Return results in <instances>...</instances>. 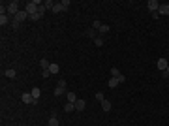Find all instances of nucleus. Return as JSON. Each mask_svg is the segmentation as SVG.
<instances>
[{"label": "nucleus", "instance_id": "obj_21", "mask_svg": "<svg viewBox=\"0 0 169 126\" xmlns=\"http://www.w3.org/2000/svg\"><path fill=\"white\" fill-rule=\"evenodd\" d=\"M43 6L47 8V10H53V6H55V2L53 0H45V2H43Z\"/></svg>", "mask_w": 169, "mask_h": 126}, {"label": "nucleus", "instance_id": "obj_17", "mask_svg": "<svg viewBox=\"0 0 169 126\" xmlns=\"http://www.w3.org/2000/svg\"><path fill=\"white\" fill-rule=\"evenodd\" d=\"M39 66H42L43 70H49L51 64H49V60H47V58H42V60H39Z\"/></svg>", "mask_w": 169, "mask_h": 126}, {"label": "nucleus", "instance_id": "obj_27", "mask_svg": "<svg viewBox=\"0 0 169 126\" xmlns=\"http://www.w3.org/2000/svg\"><path fill=\"white\" fill-rule=\"evenodd\" d=\"M70 4H71L70 0H62V8H64V11H66L68 8H70Z\"/></svg>", "mask_w": 169, "mask_h": 126}, {"label": "nucleus", "instance_id": "obj_31", "mask_svg": "<svg viewBox=\"0 0 169 126\" xmlns=\"http://www.w3.org/2000/svg\"><path fill=\"white\" fill-rule=\"evenodd\" d=\"M116 79H118V83H124V81H126V77H124V73H120Z\"/></svg>", "mask_w": 169, "mask_h": 126}, {"label": "nucleus", "instance_id": "obj_29", "mask_svg": "<svg viewBox=\"0 0 169 126\" xmlns=\"http://www.w3.org/2000/svg\"><path fill=\"white\" fill-rule=\"evenodd\" d=\"M45 10H47L45 6H39V8H38V13H39V15H42V17H43V13H45Z\"/></svg>", "mask_w": 169, "mask_h": 126}, {"label": "nucleus", "instance_id": "obj_24", "mask_svg": "<svg viewBox=\"0 0 169 126\" xmlns=\"http://www.w3.org/2000/svg\"><path fill=\"white\" fill-rule=\"evenodd\" d=\"M118 75H120L118 68H111V77H118Z\"/></svg>", "mask_w": 169, "mask_h": 126}, {"label": "nucleus", "instance_id": "obj_5", "mask_svg": "<svg viewBox=\"0 0 169 126\" xmlns=\"http://www.w3.org/2000/svg\"><path fill=\"white\" fill-rule=\"evenodd\" d=\"M167 66H169V62L166 60V58H158V62H156V68H158V70L166 72V70H167Z\"/></svg>", "mask_w": 169, "mask_h": 126}, {"label": "nucleus", "instance_id": "obj_28", "mask_svg": "<svg viewBox=\"0 0 169 126\" xmlns=\"http://www.w3.org/2000/svg\"><path fill=\"white\" fill-rule=\"evenodd\" d=\"M30 19H32V21H39V19H42V15H39V13H34V15H30Z\"/></svg>", "mask_w": 169, "mask_h": 126}, {"label": "nucleus", "instance_id": "obj_9", "mask_svg": "<svg viewBox=\"0 0 169 126\" xmlns=\"http://www.w3.org/2000/svg\"><path fill=\"white\" fill-rule=\"evenodd\" d=\"M66 98H68V102H70V104H75V102L79 100L75 92H68V94H66Z\"/></svg>", "mask_w": 169, "mask_h": 126}, {"label": "nucleus", "instance_id": "obj_15", "mask_svg": "<svg viewBox=\"0 0 169 126\" xmlns=\"http://www.w3.org/2000/svg\"><path fill=\"white\" fill-rule=\"evenodd\" d=\"M10 23V17L8 15H0V26H6Z\"/></svg>", "mask_w": 169, "mask_h": 126}, {"label": "nucleus", "instance_id": "obj_2", "mask_svg": "<svg viewBox=\"0 0 169 126\" xmlns=\"http://www.w3.org/2000/svg\"><path fill=\"white\" fill-rule=\"evenodd\" d=\"M19 11H21V10H19V4L15 2V0L8 4V13H10V15H13V17H15V15H17Z\"/></svg>", "mask_w": 169, "mask_h": 126}, {"label": "nucleus", "instance_id": "obj_8", "mask_svg": "<svg viewBox=\"0 0 169 126\" xmlns=\"http://www.w3.org/2000/svg\"><path fill=\"white\" fill-rule=\"evenodd\" d=\"M30 94H32V98H34V100L38 102V98L42 96V89H39V87H34V89L30 90Z\"/></svg>", "mask_w": 169, "mask_h": 126}, {"label": "nucleus", "instance_id": "obj_10", "mask_svg": "<svg viewBox=\"0 0 169 126\" xmlns=\"http://www.w3.org/2000/svg\"><path fill=\"white\" fill-rule=\"evenodd\" d=\"M49 72H51V75H56V73L60 72V66H58V64H55V62H53V64L49 66Z\"/></svg>", "mask_w": 169, "mask_h": 126}, {"label": "nucleus", "instance_id": "obj_18", "mask_svg": "<svg viewBox=\"0 0 169 126\" xmlns=\"http://www.w3.org/2000/svg\"><path fill=\"white\" fill-rule=\"evenodd\" d=\"M49 126H58V119H56V115H51V119H49Z\"/></svg>", "mask_w": 169, "mask_h": 126}, {"label": "nucleus", "instance_id": "obj_25", "mask_svg": "<svg viewBox=\"0 0 169 126\" xmlns=\"http://www.w3.org/2000/svg\"><path fill=\"white\" fill-rule=\"evenodd\" d=\"M94 45H96V47H102V45H103V40H102V38L98 36V38H96V40H94Z\"/></svg>", "mask_w": 169, "mask_h": 126}, {"label": "nucleus", "instance_id": "obj_14", "mask_svg": "<svg viewBox=\"0 0 169 126\" xmlns=\"http://www.w3.org/2000/svg\"><path fill=\"white\" fill-rule=\"evenodd\" d=\"M102 109H103V111H111V102L109 100H103L102 102Z\"/></svg>", "mask_w": 169, "mask_h": 126}, {"label": "nucleus", "instance_id": "obj_32", "mask_svg": "<svg viewBox=\"0 0 169 126\" xmlns=\"http://www.w3.org/2000/svg\"><path fill=\"white\" fill-rule=\"evenodd\" d=\"M162 75H163V77H169V66H167V70H166V72H162Z\"/></svg>", "mask_w": 169, "mask_h": 126}, {"label": "nucleus", "instance_id": "obj_6", "mask_svg": "<svg viewBox=\"0 0 169 126\" xmlns=\"http://www.w3.org/2000/svg\"><path fill=\"white\" fill-rule=\"evenodd\" d=\"M84 107H87V102L79 98V100L75 102V111H84Z\"/></svg>", "mask_w": 169, "mask_h": 126}, {"label": "nucleus", "instance_id": "obj_20", "mask_svg": "<svg viewBox=\"0 0 169 126\" xmlns=\"http://www.w3.org/2000/svg\"><path fill=\"white\" fill-rule=\"evenodd\" d=\"M98 32H100V34H107V32H109V25H102Z\"/></svg>", "mask_w": 169, "mask_h": 126}, {"label": "nucleus", "instance_id": "obj_1", "mask_svg": "<svg viewBox=\"0 0 169 126\" xmlns=\"http://www.w3.org/2000/svg\"><path fill=\"white\" fill-rule=\"evenodd\" d=\"M26 17H30V15H28L25 10H21V11H19V13L13 17V19H11V26H13V28H19V25H21V23L25 21Z\"/></svg>", "mask_w": 169, "mask_h": 126}, {"label": "nucleus", "instance_id": "obj_16", "mask_svg": "<svg viewBox=\"0 0 169 126\" xmlns=\"http://www.w3.org/2000/svg\"><path fill=\"white\" fill-rule=\"evenodd\" d=\"M87 36H88V38H92V40H96V38H98V34H96V30H94V28H88V30H87Z\"/></svg>", "mask_w": 169, "mask_h": 126}, {"label": "nucleus", "instance_id": "obj_26", "mask_svg": "<svg viewBox=\"0 0 169 126\" xmlns=\"http://www.w3.org/2000/svg\"><path fill=\"white\" fill-rule=\"evenodd\" d=\"M103 25V23H100V21H94V23H92V28H94V30H100V26H102Z\"/></svg>", "mask_w": 169, "mask_h": 126}, {"label": "nucleus", "instance_id": "obj_4", "mask_svg": "<svg viewBox=\"0 0 169 126\" xmlns=\"http://www.w3.org/2000/svg\"><path fill=\"white\" fill-rule=\"evenodd\" d=\"M147 8L152 11V13H154V11H158V8H160V2H158V0H148V2H147Z\"/></svg>", "mask_w": 169, "mask_h": 126}, {"label": "nucleus", "instance_id": "obj_19", "mask_svg": "<svg viewBox=\"0 0 169 126\" xmlns=\"http://www.w3.org/2000/svg\"><path fill=\"white\" fill-rule=\"evenodd\" d=\"M116 85H118V79H116V77H111L109 79V89H115Z\"/></svg>", "mask_w": 169, "mask_h": 126}, {"label": "nucleus", "instance_id": "obj_23", "mask_svg": "<svg viewBox=\"0 0 169 126\" xmlns=\"http://www.w3.org/2000/svg\"><path fill=\"white\" fill-rule=\"evenodd\" d=\"M96 100H98V102H103V100H105V96H103V92H96Z\"/></svg>", "mask_w": 169, "mask_h": 126}, {"label": "nucleus", "instance_id": "obj_7", "mask_svg": "<svg viewBox=\"0 0 169 126\" xmlns=\"http://www.w3.org/2000/svg\"><path fill=\"white\" fill-rule=\"evenodd\" d=\"M158 13H160V15H169V4H160Z\"/></svg>", "mask_w": 169, "mask_h": 126}, {"label": "nucleus", "instance_id": "obj_22", "mask_svg": "<svg viewBox=\"0 0 169 126\" xmlns=\"http://www.w3.org/2000/svg\"><path fill=\"white\" fill-rule=\"evenodd\" d=\"M64 90H66V89H60V87H56V89H55V96H62Z\"/></svg>", "mask_w": 169, "mask_h": 126}, {"label": "nucleus", "instance_id": "obj_11", "mask_svg": "<svg viewBox=\"0 0 169 126\" xmlns=\"http://www.w3.org/2000/svg\"><path fill=\"white\" fill-rule=\"evenodd\" d=\"M53 13H60V11H64V8H62V2H55V6H53Z\"/></svg>", "mask_w": 169, "mask_h": 126}, {"label": "nucleus", "instance_id": "obj_13", "mask_svg": "<svg viewBox=\"0 0 169 126\" xmlns=\"http://www.w3.org/2000/svg\"><path fill=\"white\" fill-rule=\"evenodd\" d=\"M64 111H66V113H71V111H75V104H70V102H68V104L64 105Z\"/></svg>", "mask_w": 169, "mask_h": 126}, {"label": "nucleus", "instance_id": "obj_12", "mask_svg": "<svg viewBox=\"0 0 169 126\" xmlns=\"http://www.w3.org/2000/svg\"><path fill=\"white\" fill-rule=\"evenodd\" d=\"M4 75H6L8 79H13V77L17 75V72H15L13 68H10V70H6V72H4Z\"/></svg>", "mask_w": 169, "mask_h": 126}, {"label": "nucleus", "instance_id": "obj_30", "mask_svg": "<svg viewBox=\"0 0 169 126\" xmlns=\"http://www.w3.org/2000/svg\"><path fill=\"white\" fill-rule=\"evenodd\" d=\"M58 87H60V89H66L68 85H66V81H64V79H60V81H58Z\"/></svg>", "mask_w": 169, "mask_h": 126}, {"label": "nucleus", "instance_id": "obj_3", "mask_svg": "<svg viewBox=\"0 0 169 126\" xmlns=\"http://www.w3.org/2000/svg\"><path fill=\"white\" fill-rule=\"evenodd\" d=\"M21 100H23V104H36V100L32 98L30 92H23L21 94Z\"/></svg>", "mask_w": 169, "mask_h": 126}]
</instances>
